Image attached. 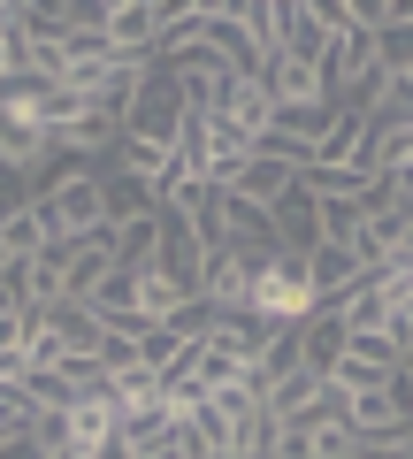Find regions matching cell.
<instances>
[{
    "instance_id": "5b68a950",
    "label": "cell",
    "mask_w": 413,
    "mask_h": 459,
    "mask_svg": "<svg viewBox=\"0 0 413 459\" xmlns=\"http://www.w3.org/2000/svg\"><path fill=\"white\" fill-rule=\"evenodd\" d=\"M123 131L131 138H153V146H168L176 153V138H184V100H176V84L153 69L146 84H138V100H131V115H123Z\"/></svg>"
},
{
    "instance_id": "8992f818",
    "label": "cell",
    "mask_w": 413,
    "mask_h": 459,
    "mask_svg": "<svg viewBox=\"0 0 413 459\" xmlns=\"http://www.w3.org/2000/svg\"><path fill=\"white\" fill-rule=\"evenodd\" d=\"M298 177H306V169H298L291 153H276V146H261V153H245V161H237V177L222 184V192H230V199H245V207H261V214H268V207H276V199L291 192Z\"/></svg>"
},
{
    "instance_id": "603a6c76",
    "label": "cell",
    "mask_w": 413,
    "mask_h": 459,
    "mask_svg": "<svg viewBox=\"0 0 413 459\" xmlns=\"http://www.w3.org/2000/svg\"><path fill=\"white\" fill-rule=\"evenodd\" d=\"M360 459H413V429H391V437H360Z\"/></svg>"
},
{
    "instance_id": "5bb4252c",
    "label": "cell",
    "mask_w": 413,
    "mask_h": 459,
    "mask_svg": "<svg viewBox=\"0 0 413 459\" xmlns=\"http://www.w3.org/2000/svg\"><path fill=\"white\" fill-rule=\"evenodd\" d=\"M161 230H168V214H161V207H153V214H138V222H116V268L146 276V268L161 261Z\"/></svg>"
},
{
    "instance_id": "d4e9b609",
    "label": "cell",
    "mask_w": 413,
    "mask_h": 459,
    "mask_svg": "<svg viewBox=\"0 0 413 459\" xmlns=\"http://www.w3.org/2000/svg\"><path fill=\"white\" fill-rule=\"evenodd\" d=\"M92 459H138V452H131V444H123V437H108V444H99Z\"/></svg>"
},
{
    "instance_id": "4fadbf2b",
    "label": "cell",
    "mask_w": 413,
    "mask_h": 459,
    "mask_svg": "<svg viewBox=\"0 0 413 459\" xmlns=\"http://www.w3.org/2000/svg\"><path fill=\"white\" fill-rule=\"evenodd\" d=\"M298 268H306V283H314V299H322V307H337V299H345L352 283H360V261H352V246H314Z\"/></svg>"
},
{
    "instance_id": "30bf717a",
    "label": "cell",
    "mask_w": 413,
    "mask_h": 459,
    "mask_svg": "<svg viewBox=\"0 0 413 459\" xmlns=\"http://www.w3.org/2000/svg\"><path fill=\"white\" fill-rule=\"evenodd\" d=\"M123 429V413H116V391H84L77 406L62 413V437H69V459H92L99 444Z\"/></svg>"
},
{
    "instance_id": "52a82bcc",
    "label": "cell",
    "mask_w": 413,
    "mask_h": 459,
    "mask_svg": "<svg viewBox=\"0 0 413 459\" xmlns=\"http://www.w3.org/2000/svg\"><path fill=\"white\" fill-rule=\"evenodd\" d=\"M253 253H237V246H222V253H207V268H199V307L207 314H245V299H253Z\"/></svg>"
},
{
    "instance_id": "cb8c5ba5",
    "label": "cell",
    "mask_w": 413,
    "mask_h": 459,
    "mask_svg": "<svg viewBox=\"0 0 413 459\" xmlns=\"http://www.w3.org/2000/svg\"><path fill=\"white\" fill-rule=\"evenodd\" d=\"M16 322H23V299H16V283L0 276V329H16Z\"/></svg>"
},
{
    "instance_id": "9c48e42d",
    "label": "cell",
    "mask_w": 413,
    "mask_h": 459,
    "mask_svg": "<svg viewBox=\"0 0 413 459\" xmlns=\"http://www.w3.org/2000/svg\"><path fill=\"white\" fill-rule=\"evenodd\" d=\"M268 222H276V253H283V261H306V253L322 246V199L306 192V177L268 207Z\"/></svg>"
},
{
    "instance_id": "9a60e30c",
    "label": "cell",
    "mask_w": 413,
    "mask_h": 459,
    "mask_svg": "<svg viewBox=\"0 0 413 459\" xmlns=\"http://www.w3.org/2000/svg\"><path fill=\"white\" fill-rule=\"evenodd\" d=\"M345 322H337V314L330 307H314V314H306V322H298V352H306V368H314V376H330V368L337 360H345Z\"/></svg>"
},
{
    "instance_id": "7402d4cb",
    "label": "cell",
    "mask_w": 413,
    "mask_h": 459,
    "mask_svg": "<svg viewBox=\"0 0 413 459\" xmlns=\"http://www.w3.org/2000/svg\"><path fill=\"white\" fill-rule=\"evenodd\" d=\"M230 8H237V23H245L253 54H261V62H276V0H230Z\"/></svg>"
},
{
    "instance_id": "e0dca14e",
    "label": "cell",
    "mask_w": 413,
    "mask_h": 459,
    "mask_svg": "<svg viewBox=\"0 0 413 459\" xmlns=\"http://www.w3.org/2000/svg\"><path fill=\"white\" fill-rule=\"evenodd\" d=\"M116 169L161 192V184H168V169H176V153H168V146H153V138H131V131H123V138H116Z\"/></svg>"
},
{
    "instance_id": "6da1fadb",
    "label": "cell",
    "mask_w": 413,
    "mask_h": 459,
    "mask_svg": "<svg viewBox=\"0 0 413 459\" xmlns=\"http://www.w3.org/2000/svg\"><path fill=\"white\" fill-rule=\"evenodd\" d=\"M39 222H47L54 246H77V238H92L99 222H108V192H99V169L84 161H54V177L39 184Z\"/></svg>"
},
{
    "instance_id": "8fae6325",
    "label": "cell",
    "mask_w": 413,
    "mask_h": 459,
    "mask_svg": "<svg viewBox=\"0 0 413 459\" xmlns=\"http://www.w3.org/2000/svg\"><path fill=\"white\" fill-rule=\"evenodd\" d=\"M375 69H383V77H413V0H383V23H375Z\"/></svg>"
},
{
    "instance_id": "2e32d148",
    "label": "cell",
    "mask_w": 413,
    "mask_h": 459,
    "mask_svg": "<svg viewBox=\"0 0 413 459\" xmlns=\"http://www.w3.org/2000/svg\"><path fill=\"white\" fill-rule=\"evenodd\" d=\"M84 307H92V314H99L108 329L138 322V276H131V268H108V276L92 283V299H84Z\"/></svg>"
},
{
    "instance_id": "7a4b0ae2",
    "label": "cell",
    "mask_w": 413,
    "mask_h": 459,
    "mask_svg": "<svg viewBox=\"0 0 413 459\" xmlns=\"http://www.w3.org/2000/svg\"><path fill=\"white\" fill-rule=\"evenodd\" d=\"M314 307H322V299H314V283H306V268H298V261L268 253V261L253 268V299H245V314H261V322L291 329V322H306Z\"/></svg>"
},
{
    "instance_id": "d6986e66",
    "label": "cell",
    "mask_w": 413,
    "mask_h": 459,
    "mask_svg": "<svg viewBox=\"0 0 413 459\" xmlns=\"http://www.w3.org/2000/svg\"><path fill=\"white\" fill-rule=\"evenodd\" d=\"M184 307H199V299L184 291L176 276H161V268H146V276H138V322H176Z\"/></svg>"
},
{
    "instance_id": "277c9868",
    "label": "cell",
    "mask_w": 413,
    "mask_h": 459,
    "mask_svg": "<svg viewBox=\"0 0 413 459\" xmlns=\"http://www.w3.org/2000/svg\"><path fill=\"white\" fill-rule=\"evenodd\" d=\"M168 8L176 0H108V47L131 54V62H153V47L168 31Z\"/></svg>"
},
{
    "instance_id": "ba28073f",
    "label": "cell",
    "mask_w": 413,
    "mask_h": 459,
    "mask_svg": "<svg viewBox=\"0 0 413 459\" xmlns=\"http://www.w3.org/2000/svg\"><path fill=\"white\" fill-rule=\"evenodd\" d=\"M322 54H330V23H322V8H314V0H276V62L322 69Z\"/></svg>"
},
{
    "instance_id": "3957f363",
    "label": "cell",
    "mask_w": 413,
    "mask_h": 459,
    "mask_svg": "<svg viewBox=\"0 0 413 459\" xmlns=\"http://www.w3.org/2000/svg\"><path fill=\"white\" fill-rule=\"evenodd\" d=\"M215 123H222L230 138H245L253 153H261V146H268V131H276V100H268V84L237 69V77L222 84V100H215Z\"/></svg>"
},
{
    "instance_id": "ac0fdd59",
    "label": "cell",
    "mask_w": 413,
    "mask_h": 459,
    "mask_svg": "<svg viewBox=\"0 0 413 459\" xmlns=\"http://www.w3.org/2000/svg\"><path fill=\"white\" fill-rule=\"evenodd\" d=\"M54 238H47V222H39V207H16V214H0V253H8V268H23V261H39Z\"/></svg>"
},
{
    "instance_id": "44dd1931",
    "label": "cell",
    "mask_w": 413,
    "mask_h": 459,
    "mask_svg": "<svg viewBox=\"0 0 413 459\" xmlns=\"http://www.w3.org/2000/svg\"><path fill=\"white\" fill-rule=\"evenodd\" d=\"M99 192H108V230H116V222H138V214H153V184L123 177V169H108V177H99Z\"/></svg>"
},
{
    "instance_id": "7c38bea8",
    "label": "cell",
    "mask_w": 413,
    "mask_h": 459,
    "mask_svg": "<svg viewBox=\"0 0 413 459\" xmlns=\"http://www.w3.org/2000/svg\"><path fill=\"white\" fill-rule=\"evenodd\" d=\"M8 283H16L23 314H47V307H62V246H47V253H39V261L8 268Z\"/></svg>"
},
{
    "instance_id": "ffe728a7",
    "label": "cell",
    "mask_w": 413,
    "mask_h": 459,
    "mask_svg": "<svg viewBox=\"0 0 413 459\" xmlns=\"http://www.w3.org/2000/svg\"><path fill=\"white\" fill-rule=\"evenodd\" d=\"M298 368H306V352H298V322H291V329H276V337H268V352L253 360V383H261V398L276 391L283 376H298Z\"/></svg>"
}]
</instances>
